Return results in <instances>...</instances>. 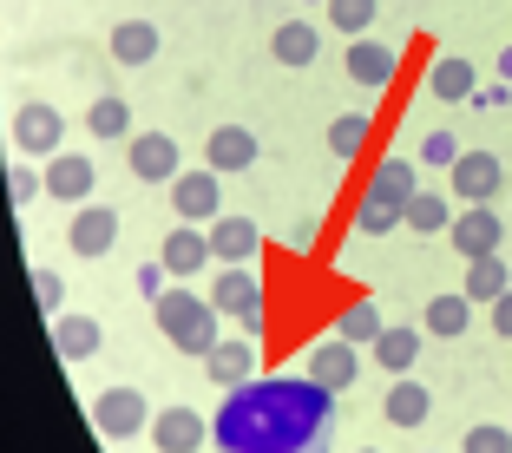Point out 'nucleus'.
<instances>
[{
    "label": "nucleus",
    "mask_w": 512,
    "mask_h": 453,
    "mask_svg": "<svg viewBox=\"0 0 512 453\" xmlns=\"http://www.w3.org/2000/svg\"><path fill=\"white\" fill-rule=\"evenodd\" d=\"M151 447H158V453H197V447H211V421H204L197 408H178V401H171V408L151 414Z\"/></svg>",
    "instance_id": "obj_10"
},
{
    "label": "nucleus",
    "mask_w": 512,
    "mask_h": 453,
    "mask_svg": "<svg viewBox=\"0 0 512 453\" xmlns=\"http://www.w3.org/2000/svg\"><path fill=\"white\" fill-rule=\"evenodd\" d=\"M92 184H99L92 158H79V151H53L46 158V197L53 204H92Z\"/></svg>",
    "instance_id": "obj_13"
},
{
    "label": "nucleus",
    "mask_w": 512,
    "mask_h": 453,
    "mask_svg": "<svg viewBox=\"0 0 512 453\" xmlns=\"http://www.w3.org/2000/svg\"><path fill=\"white\" fill-rule=\"evenodd\" d=\"M211 230V250H217V263H250L256 250H263V230L250 224V217H237V211H224L217 224H204Z\"/></svg>",
    "instance_id": "obj_22"
},
{
    "label": "nucleus",
    "mask_w": 512,
    "mask_h": 453,
    "mask_svg": "<svg viewBox=\"0 0 512 453\" xmlns=\"http://www.w3.org/2000/svg\"><path fill=\"white\" fill-rule=\"evenodd\" d=\"M355 453H381V447H355Z\"/></svg>",
    "instance_id": "obj_42"
},
{
    "label": "nucleus",
    "mask_w": 512,
    "mask_h": 453,
    "mask_svg": "<svg viewBox=\"0 0 512 453\" xmlns=\"http://www.w3.org/2000/svg\"><path fill=\"white\" fill-rule=\"evenodd\" d=\"M453 217H460V211H453V197L427 191V184L414 191V204H407V230H421V237H447Z\"/></svg>",
    "instance_id": "obj_27"
},
{
    "label": "nucleus",
    "mask_w": 512,
    "mask_h": 453,
    "mask_svg": "<svg viewBox=\"0 0 512 453\" xmlns=\"http://www.w3.org/2000/svg\"><path fill=\"white\" fill-rule=\"evenodd\" d=\"M414 158H421V165H434V171H453V165H460V138H453L447 125H434V132L421 138V151H414Z\"/></svg>",
    "instance_id": "obj_35"
},
{
    "label": "nucleus",
    "mask_w": 512,
    "mask_h": 453,
    "mask_svg": "<svg viewBox=\"0 0 512 453\" xmlns=\"http://www.w3.org/2000/svg\"><path fill=\"white\" fill-rule=\"evenodd\" d=\"M33 302H40L46 316H60L66 309V276L60 270H33Z\"/></svg>",
    "instance_id": "obj_37"
},
{
    "label": "nucleus",
    "mask_w": 512,
    "mask_h": 453,
    "mask_svg": "<svg viewBox=\"0 0 512 453\" xmlns=\"http://www.w3.org/2000/svg\"><path fill=\"white\" fill-rule=\"evenodd\" d=\"M86 132L92 138H138L132 132V106H125L119 92H99V99L86 106Z\"/></svg>",
    "instance_id": "obj_30"
},
{
    "label": "nucleus",
    "mask_w": 512,
    "mask_h": 453,
    "mask_svg": "<svg viewBox=\"0 0 512 453\" xmlns=\"http://www.w3.org/2000/svg\"><path fill=\"white\" fill-rule=\"evenodd\" d=\"M427 92H434L440 106H467L473 92H480V66H473L467 53H440V60L427 66Z\"/></svg>",
    "instance_id": "obj_17"
},
{
    "label": "nucleus",
    "mask_w": 512,
    "mask_h": 453,
    "mask_svg": "<svg viewBox=\"0 0 512 453\" xmlns=\"http://www.w3.org/2000/svg\"><path fill=\"white\" fill-rule=\"evenodd\" d=\"M460 289H467L480 309H493V302L512 289V270H506L499 257H473V263H467V283H460Z\"/></svg>",
    "instance_id": "obj_29"
},
{
    "label": "nucleus",
    "mask_w": 512,
    "mask_h": 453,
    "mask_svg": "<svg viewBox=\"0 0 512 453\" xmlns=\"http://www.w3.org/2000/svg\"><path fill=\"white\" fill-rule=\"evenodd\" d=\"M342 66H348V79L355 86H368V92H388L394 86V73H401V53H394L388 40H348V53H342Z\"/></svg>",
    "instance_id": "obj_12"
},
{
    "label": "nucleus",
    "mask_w": 512,
    "mask_h": 453,
    "mask_svg": "<svg viewBox=\"0 0 512 453\" xmlns=\"http://www.w3.org/2000/svg\"><path fill=\"white\" fill-rule=\"evenodd\" d=\"M499 79H506V86H512V46H506V53H499Z\"/></svg>",
    "instance_id": "obj_41"
},
{
    "label": "nucleus",
    "mask_w": 512,
    "mask_h": 453,
    "mask_svg": "<svg viewBox=\"0 0 512 453\" xmlns=\"http://www.w3.org/2000/svg\"><path fill=\"white\" fill-rule=\"evenodd\" d=\"M106 46H112V60H119V66H151V60H158V46H165V33H158V20H119Z\"/></svg>",
    "instance_id": "obj_24"
},
{
    "label": "nucleus",
    "mask_w": 512,
    "mask_h": 453,
    "mask_svg": "<svg viewBox=\"0 0 512 453\" xmlns=\"http://www.w3.org/2000/svg\"><path fill=\"white\" fill-rule=\"evenodd\" d=\"M453 250H460V257H499V243H506V224H499V211L493 204H467V211L453 217Z\"/></svg>",
    "instance_id": "obj_11"
},
{
    "label": "nucleus",
    "mask_w": 512,
    "mask_h": 453,
    "mask_svg": "<svg viewBox=\"0 0 512 453\" xmlns=\"http://www.w3.org/2000/svg\"><path fill=\"white\" fill-rule=\"evenodd\" d=\"M66 250H73L79 263H99L119 250V204H73V224H66Z\"/></svg>",
    "instance_id": "obj_6"
},
{
    "label": "nucleus",
    "mask_w": 512,
    "mask_h": 453,
    "mask_svg": "<svg viewBox=\"0 0 512 453\" xmlns=\"http://www.w3.org/2000/svg\"><path fill=\"white\" fill-rule=\"evenodd\" d=\"M125 165H132V178L138 184H171L178 178V138L171 132H138V138H125Z\"/></svg>",
    "instance_id": "obj_9"
},
{
    "label": "nucleus",
    "mask_w": 512,
    "mask_h": 453,
    "mask_svg": "<svg viewBox=\"0 0 512 453\" xmlns=\"http://www.w3.org/2000/svg\"><path fill=\"white\" fill-rule=\"evenodd\" d=\"M401 224H407L401 204H388V197L362 191V204H355V230H362V237H388V230H401Z\"/></svg>",
    "instance_id": "obj_33"
},
{
    "label": "nucleus",
    "mask_w": 512,
    "mask_h": 453,
    "mask_svg": "<svg viewBox=\"0 0 512 453\" xmlns=\"http://www.w3.org/2000/svg\"><path fill=\"white\" fill-rule=\"evenodd\" d=\"M335 440V394L309 375L243 381L211 414L217 453H329Z\"/></svg>",
    "instance_id": "obj_1"
},
{
    "label": "nucleus",
    "mask_w": 512,
    "mask_h": 453,
    "mask_svg": "<svg viewBox=\"0 0 512 453\" xmlns=\"http://www.w3.org/2000/svg\"><path fill=\"white\" fill-rule=\"evenodd\" d=\"M46 335H53V355H60V362H92V355H99V342H106L99 316H73V309L46 316Z\"/></svg>",
    "instance_id": "obj_16"
},
{
    "label": "nucleus",
    "mask_w": 512,
    "mask_h": 453,
    "mask_svg": "<svg viewBox=\"0 0 512 453\" xmlns=\"http://www.w3.org/2000/svg\"><path fill=\"white\" fill-rule=\"evenodd\" d=\"M270 53H276V66H289V73H302V66H316V53H322V33H316V20H276V33H270Z\"/></svg>",
    "instance_id": "obj_21"
},
{
    "label": "nucleus",
    "mask_w": 512,
    "mask_h": 453,
    "mask_svg": "<svg viewBox=\"0 0 512 453\" xmlns=\"http://www.w3.org/2000/svg\"><path fill=\"white\" fill-rule=\"evenodd\" d=\"M447 178H453V197H460V204H493L499 184H506V165H499L493 151H460V165H453Z\"/></svg>",
    "instance_id": "obj_14"
},
{
    "label": "nucleus",
    "mask_w": 512,
    "mask_h": 453,
    "mask_svg": "<svg viewBox=\"0 0 512 453\" xmlns=\"http://www.w3.org/2000/svg\"><path fill=\"white\" fill-rule=\"evenodd\" d=\"M486 322H493V329H499V335L512 342V289H506V296L493 302V309H486Z\"/></svg>",
    "instance_id": "obj_40"
},
{
    "label": "nucleus",
    "mask_w": 512,
    "mask_h": 453,
    "mask_svg": "<svg viewBox=\"0 0 512 453\" xmlns=\"http://www.w3.org/2000/svg\"><path fill=\"white\" fill-rule=\"evenodd\" d=\"M256 151H263V145H256L250 125H217L211 145H204V165L224 171V178H237V171H250V165H256Z\"/></svg>",
    "instance_id": "obj_19"
},
{
    "label": "nucleus",
    "mask_w": 512,
    "mask_h": 453,
    "mask_svg": "<svg viewBox=\"0 0 512 453\" xmlns=\"http://www.w3.org/2000/svg\"><path fill=\"white\" fill-rule=\"evenodd\" d=\"M92 427H99V440H132V434H151V401L132 388V381H119V388H106L99 401H92Z\"/></svg>",
    "instance_id": "obj_5"
},
{
    "label": "nucleus",
    "mask_w": 512,
    "mask_h": 453,
    "mask_svg": "<svg viewBox=\"0 0 512 453\" xmlns=\"http://www.w3.org/2000/svg\"><path fill=\"white\" fill-rule=\"evenodd\" d=\"M165 263H145V270H138V296H151V302H158V296H165Z\"/></svg>",
    "instance_id": "obj_39"
},
{
    "label": "nucleus",
    "mask_w": 512,
    "mask_h": 453,
    "mask_svg": "<svg viewBox=\"0 0 512 453\" xmlns=\"http://www.w3.org/2000/svg\"><path fill=\"white\" fill-rule=\"evenodd\" d=\"M421 342H427V329H407V322H388L381 329V342L368 348L388 375H414V362H421Z\"/></svg>",
    "instance_id": "obj_25"
},
{
    "label": "nucleus",
    "mask_w": 512,
    "mask_h": 453,
    "mask_svg": "<svg viewBox=\"0 0 512 453\" xmlns=\"http://www.w3.org/2000/svg\"><path fill=\"white\" fill-rule=\"evenodd\" d=\"M460 453H512V427H506V421H480V427H467Z\"/></svg>",
    "instance_id": "obj_36"
},
{
    "label": "nucleus",
    "mask_w": 512,
    "mask_h": 453,
    "mask_svg": "<svg viewBox=\"0 0 512 453\" xmlns=\"http://www.w3.org/2000/svg\"><path fill=\"white\" fill-rule=\"evenodd\" d=\"M473 309H480V302H473L467 289H447V296H434V302L421 309V329L440 335V342H453V335L473 329Z\"/></svg>",
    "instance_id": "obj_23"
},
{
    "label": "nucleus",
    "mask_w": 512,
    "mask_h": 453,
    "mask_svg": "<svg viewBox=\"0 0 512 453\" xmlns=\"http://www.w3.org/2000/svg\"><path fill=\"white\" fill-rule=\"evenodd\" d=\"M204 375L217 381V394H230V388H243V381H256V335L217 342L211 355H204Z\"/></svg>",
    "instance_id": "obj_18"
},
{
    "label": "nucleus",
    "mask_w": 512,
    "mask_h": 453,
    "mask_svg": "<svg viewBox=\"0 0 512 453\" xmlns=\"http://www.w3.org/2000/svg\"><path fill=\"white\" fill-rule=\"evenodd\" d=\"M211 302L224 309L230 322H237L243 335H263V283H256L250 263H217V283H211Z\"/></svg>",
    "instance_id": "obj_3"
},
{
    "label": "nucleus",
    "mask_w": 512,
    "mask_h": 453,
    "mask_svg": "<svg viewBox=\"0 0 512 453\" xmlns=\"http://www.w3.org/2000/svg\"><path fill=\"white\" fill-rule=\"evenodd\" d=\"M322 7H329V0H322Z\"/></svg>",
    "instance_id": "obj_43"
},
{
    "label": "nucleus",
    "mask_w": 512,
    "mask_h": 453,
    "mask_svg": "<svg viewBox=\"0 0 512 453\" xmlns=\"http://www.w3.org/2000/svg\"><path fill=\"white\" fill-rule=\"evenodd\" d=\"M506 99H512V86H506V79H493V86H480V92H473L467 106H480V112H499Z\"/></svg>",
    "instance_id": "obj_38"
},
{
    "label": "nucleus",
    "mask_w": 512,
    "mask_h": 453,
    "mask_svg": "<svg viewBox=\"0 0 512 453\" xmlns=\"http://www.w3.org/2000/svg\"><path fill=\"white\" fill-rule=\"evenodd\" d=\"M368 138H375V119L368 112H342V119H329V158H362Z\"/></svg>",
    "instance_id": "obj_31"
},
{
    "label": "nucleus",
    "mask_w": 512,
    "mask_h": 453,
    "mask_svg": "<svg viewBox=\"0 0 512 453\" xmlns=\"http://www.w3.org/2000/svg\"><path fill=\"white\" fill-rule=\"evenodd\" d=\"M302 375L309 381H322L329 394H348L355 381H362V348L348 342V335H316V342L302 348Z\"/></svg>",
    "instance_id": "obj_4"
},
{
    "label": "nucleus",
    "mask_w": 512,
    "mask_h": 453,
    "mask_svg": "<svg viewBox=\"0 0 512 453\" xmlns=\"http://www.w3.org/2000/svg\"><path fill=\"white\" fill-rule=\"evenodd\" d=\"M381 329H388V322H381V302H368V296H355L342 316H335V335H348L355 348H375Z\"/></svg>",
    "instance_id": "obj_28"
},
{
    "label": "nucleus",
    "mask_w": 512,
    "mask_h": 453,
    "mask_svg": "<svg viewBox=\"0 0 512 453\" xmlns=\"http://www.w3.org/2000/svg\"><path fill=\"white\" fill-rule=\"evenodd\" d=\"M427 414H434V388L414 375H394L388 401H381V421L388 427H427Z\"/></svg>",
    "instance_id": "obj_20"
},
{
    "label": "nucleus",
    "mask_w": 512,
    "mask_h": 453,
    "mask_svg": "<svg viewBox=\"0 0 512 453\" xmlns=\"http://www.w3.org/2000/svg\"><path fill=\"white\" fill-rule=\"evenodd\" d=\"M151 316H158V335L178 355H197V362L224 342V309L211 296H197V289H165V296L151 302Z\"/></svg>",
    "instance_id": "obj_2"
},
{
    "label": "nucleus",
    "mask_w": 512,
    "mask_h": 453,
    "mask_svg": "<svg viewBox=\"0 0 512 453\" xmlns=\"http://www.w3.org/2000/svg\"><path fill=\"white\" fill-rule=\"evenodd\" d=\"M46 197V171H33V158H7V211H27Z\"/></svg>",
    "instance_id": "obj_32"
},
{
    "label": "nucleus",
    "mask_w": 512,
    "mask_h": 453,
    "mask_svg": "<svg viewBox=\"0 0 512 453\" xmlns=\"http://www.w3.org/2000/svg\"><path fill=\"white\" fill-rule=\"evenodd\" d=\"M171 211H178V224H217L224 217V171L211 165L178 171L171 178Z\"/></svg>",
    "instance_id": "obj_7"
},
{
    "label": "nucleus",
    "mask_w": 512,
    "mask_h": 453,
    "mask_svg": "<svg viewBox=\"0 0 512 453\" xmlns=\"http://www.w3.org/2000/svg\"><path fill=\"white\" fill-rule=\"evenodd\" d=\"M368 191L407 211V204H414V191H421V158H381V165L368 171Z\"/></svg>",
    "instance_id": "obj_26"
},
{
    "label": "nucleus",
    "mask_w": 512,
    "mask_h": 453,
    "mask_svg": "<svg viewBox=\"0 0 512 453\" xmlns=\"http://www.w3.org/2000/svg\"><path fill=\"white\" fill-rule=\"evenodd\" d=\"M14 151H20V158H53V151H66V119H60V106H46V99L14 106Z\"/></svg>",
    "instance_id": "obj_8"
},
{
    "label": "nucleus",
    "mask_w": 512,
    "mask_h": 453,
    "mask_svg": "<svg viewBox=\"0 0 512 453\" xmlns=\"http://www.w3.org/2000/svg\"><path fill=\"white\" fill-rule=\"evenodd\" d=\"M375 20H381V0H329V27L342 40H362Z\"/></svg>",
    "instance_id": "obj_34"
},
{
    "label": "nucleus",
    "mask_w": 512,
    "mask_h": 453,
    "mask_svg": "<svg viewBox=\"0 0 512 453\" xmlns=\"http://www.w3.org/2000/svg\"><path fill=\"white\" fill-rule=\"evenodd\" d=\"M158 263H165L171 276H197V270H211V263H217L211 230H204V224H171V230H165V250H158Z\"/></svg>",
    "instance_id": "obj_15"
}]
</instances>
